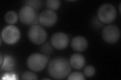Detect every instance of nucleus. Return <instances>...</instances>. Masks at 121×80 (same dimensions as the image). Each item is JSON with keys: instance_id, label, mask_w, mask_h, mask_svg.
<instances>
[{"instance_id": "17", "label": "nucleus", "mask_w": 121, "mask_h": 80, "mask_svg": "<svg viewBox=\"0 0 121 80\" xmlns=\"http://www.w3.org/2000/svg\"><path fill=\"white\" fill-rule=\"evenodd\" d=\"M40 51L45 55H50L52 53L53 49L50 43L48 42L43 44L40 47Z\"/></svg>"}, {"instance_id": "15", "label": "nucleus", "mask_w": 121, "mask_h": 80, "mask_svg": "<svg viewBox=\"0 0 121 80\" xmlns=\"http://www.w3.org/2000/svg\"><path fill=\"white\" fill-rule=\"evenodd\" d=\"M46 6L51 10H56L60 6V1L59 0H48L46 2Z\"/></svg>"}, {"instance_id": "21", "label": "nucleus", "mask_w": 121, "mask_h": 80, "mask_svg": "<svg viewBox=\"0 0 121 80\" xmlns=\"http://www.w3.org/2000/svg\"><path fill=\"white\" fill-rule=\"evenodd\" d=\"M1 56V65H2L3 62V60H4L3 57L2 55V54H1V56Z\"/></svg>"}, {"instance_id": "20", "label": "nucleus", "mask_w": 121, "mask_h": 80, "mask_svg": "<svg viewBox=\"0 0 121 80\" xmlns=\"http://www.w3.org/2000/svg\"><path fill=\"white\" fill-rule=\"evenodd\" d=\"M39 15L36 14V17L35 19V20L33 21V22H32V23L31 24V25H30V26H35V25H39L38 24L40 23L39 20Z\"/></svg>"}, {"instance_id": "22", "label": "nucleus", "mask_w": 121, "mask_h": 80, "mask_svg": "<svg viewBox=\"0 0 121 80\" xmlns=\"http://www.w3.org/2000/svg\"><path fill=\"white\" fill-rule=\"evenodd\" d=\"M119 12L120 13H121V4H120V6H119Z\"/></svg>"}, {"instance_id": "18", "label": "nucleus", "mask_w": 121, "mask_h": 80, "mask_svg": "<svg viewBox=\"0 0 121 80\" xmlns=\"http://www.w3.org/2000/svg\"><path fill=\"white\" fill-rule=\"evenodd\" d=\"M22 80H37L38 77L36 74L30 71H26L22 74Z\"/></svg>"}, {"instance_id": "5", "label": "nucleus", "mask_w": 121, "mask_h": 80, "mask_svg": "<svg viewBox=\"0 0 121 80\" xmlns=\"http://www.w3.org/2000/svg\"><path fill=\"white\" fill-rule=\"evenodd\" d=\"M28 36L30 41L33 43L40 45L43 44L46 41L47 33L41 26L35 25L29 29Z\"/></svg>"}, {"instance_id": "3", "label": "nucleus", "mask_w": 121, "mask_h": 80, "mask_svg": "<svg viewBox=\"0 0 121 80\" xmlns=\"http://www.w3.org/2000/svg\"><path fill=\"white\" fill-rule=\"evenodd\" d=\"M117 16L115 7L110 4L102 5L98 10V19L104 24L111 23L115 20Z\"/></svg>"}, {"instance_id": "16", "label": "nucleus", "mask_w": 121, "mask_h": 80, "mask_svg": "<svg viewBox=\"0 0 121 80\" xmlns=\"http://www.w3.org/2000/svg\"><path fill=\"white\" fill-rule=\"evenodd\" d=\"M67 79L69 80H84L85 78L84 75L81 72H74L69 75Z\"/></svg>"}, {"instance_id": "19", "label": "nucleus", "mask_w": 121, "mask_h": 80, "mask_svg": "<svg viewBox=\"0 0 121 80\" xmlns=\"http://www.w3.org/2000/svg\"><path fill=\"white\" fill-rule=\"evenodd\" d=\"M83 72L86 77H92L95 73V69L92 66H87L84 68Z\"/></svg>"}, {"instance_id": "8", "label": "nucleus", "mask_w": 121, "mask_h": 80, "mask_svg": "<svg viewBox=\"0 0 121 80\" xmlns=\"http://www.w3.org/2000/svg\"><path fill=\"white\" fill-rule=\"evenodd\" d=\"M36 14L31 7L25 6L22 7L19 13V18L22 24L31 25L36 17Z\"/></svg>"}, {"instance_id": "1", "label": "nucleus", "mask_w": 121, "mask_h": 80, "mask_svg": "<svg viewBox=\"0 0 121 80\" xmlns=\"http://www.w3.org/2000/svg\"><path fill=\"white\" fill-rule=\"evenodd\" d=\"M71 68L68 60L63 58H56L52 60L48 66V74L56 80L65 79L70 73Z\"/></svg>"}, {"instance_id": "4", "label": "nucleus", "mask_w": 121, "mask_h": 80, "mask_svg": "<svg viewBox=\"0 0 121 80\" xmlns=\"http://www.w3.org/2000/svg\"><path fill=\"white\" fill-rule=\"evenodd\" d=\"M20 32L16 26H7L2 30L1 38L7 44L13 45L20 39Z\"/></svg>"}, {"instance_id": "14", "label": "nucleus", "mask_w": 121, "mask_h": 80, "mask_svg": "<svg viewBox=\"0 0 121 80\" xmlns=\"http://www.w3.org/2000/svg\"><path fill=\"white\" fill-rule=\"evenodd\" d=\"M25 6L31 7L35 10H39L43 5V1L39 0H31L25 1Z\"/></svg>"}, {"instance_id": "12", "label": "nucleus", "mask_w": 121, "mask_h": 80, "mask_svg": "<svg viewBox=\"0 0 121 80\" xmlns=\"http://www.w3.org/2000/svg\"><path fill=\"white\" fill-rule=\"evenodd\" d=\"M15 65V61L14 58L10 56L4 57L3 62L1 65V70L5 71H12Z\"/></svg>"}, {"instance_id": "2", "label": "nucleus", "mask_w": 121, "mask_h": 80, "mask_svg": "<svg viewBox=\"0 0 121 80\" xmlns=\"http://www.w3.org/2000/svg\"><path fill=\"white\" fill-rule=\"evenodd\" d=\"M48 61V58L40 53H34L30 55L27 60V65L30 70L35 72L43 70Z\"/></svg>"}, {"instance_id": "9", "label": "nucleus", "mask_w": 121, "mask_h": 80, "mask_svg": "<svg viewBox=\"0 0 121 80\" xmlns=\"http://www.w3.org/2000/svg\"><path fill=\"white\" fill-rule=\"evenodd\" d=\"M57 15L51 10H44L39 16L40 23L47 27L54 26L57 21Z\"/></svg>"}, {"instance_id": "11", "label": "nucleus", "mask_w": 121, "mask_h": 80, "mask_svg": "<svg viewBox=\"0 0 121 80\" xmlns=\"http://www.w3.org/2000/svg\"><path fill=\"white\" fill-rule=\"evenodd\" d=\"M69 63L71 67L74 69L80 70L85 66V59L81 54H74L71 56Z\"/></svg>"}, {"instance_id": "10", "label": "nucleus", "mask_w": 121, "mask_h": 80, "mask_svg": "<svg viewBox=\"0 0 121 80\" xmlns=\"http://www.w3.org/2000/svg\"><path fill=\"white\" fill-rule=\"evenodd\" d=\"M88 43L85 38L82 36L74 37L71 41V47L77 52H83L87 48Z\"/></svg>"}, {"instance_id": "6", "label": "nucleus", "mask_w": 121, "mask_h": 80, "mask_svg": "<svg viewBox=\"0 0 121 80\" xmlns=\"http://www.w3.org/2000/svg\"><path fill=\"white\" fill-rule=\"evenodd\" d=\"M102 36L107 43L114 44L119 40L120 38V30L115 25L107 26L103 30Z\"/></svg>"}, {"instance_id": "7", "label": "nucleus", "mask_w": 121, "mask_h": 80, "mask_svg": "<svg viewBox=\"0 0 121 80\" xmlns=\"http://www.w3.org/2000/svg\"><path fill=\"white\" fill-rule=\"evenodd\" d=\"M69 42V37L66 34L62 32L54 34L51 39V45L58 50L65 49L68 47Z\"/></svg>"}, {"instance_id": "13", "label": "nucleus", "mask_w": 121, "mask_h": 80, "mask_svg": "<svg viewBox=\"0 0 121 80\" xmlns=\"http://www.w3.org/2000/svg\"><path fill=\"white\" fill-rule=\"evenodd\" d=\"M5 19L8 24H10L11 25L14 24L18 21L17 14L15 11H9L6 14Z\"/></svg>"}]
</instances>
